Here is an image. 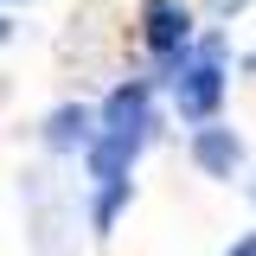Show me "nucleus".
<instances>
[{"label":"nucleus","mask_w":256,"mask_h":256,"mask_svg":"<svg viewBox=\"0 0 256 256\" xmlns=\"http://www.w3.org/2000/svg\"><path fill=\"white\" fill-rule=\"evenodd\" d=\"M244 70H256V52H250V58H244Z\"/></svg>","instance_id":"6e6552de"},{"label":"nucleus","mask_w":256,"mask_h":256,"mask_svg":"<svg viewBox=\"0 0 256 256\" xmlns=\"http://www.w3.org/2000/svg\"><path fill=\"white\" fill-rule=\"evenodd\" d=\"M192 38H198V26H192L186 0H148V6H141V45H148L160 64H173Z\"/></svg>","instance_id":"f03ea898"},{"label":"nucleus","mask_w":256,"mask_h":256,"mask_svg":"<svg viewBox=\"0 0 256 256\" xmlns=\"http://www.w3.org/2000/svg\"><path fill=\"white\" fill-rule=\"evenodd\" d=\"M205 6H212L218 20H230V13H237V6H250V0H205Z\"/></svg>","instance_id":"423d86ee"},{"label":"nucleus","mask_w":256,"mask_h":256,"mask_svg":"<svg viewBox=\"0 0 256 256\" xmlns=\"http://www.w3.org/2000/svg\"><path fill=\"white\" fill-rule=\"evenodd\" d=\"M192 166H198L205 180H230V173L244 166V141H237V134H230L224 122L192 128Z\"/></svg>","instance_id":"7ed1b4c3"},{"label":"nucleus","mask_w":256,"mask_h":256,"mask_svg":"<svg viewBox=\"0 0 256 256\" xmlns=\"http://www.w3.org/2000/svg\"><path fill=\"white\" fill-rule=\"evenodd\" d=\"M224 256H256V230H244V237H237V244H230Z\"/></svg>","instance_id":"39448f33"},{"label":"nucleus","mask_w":256,"mask_h":256,"mask_svg":"<svg viewBox=\"0 0 256 256\" xmlns=\"http://www.w3.org/2000/svg\"><path fill=\"white\" fill-rule=\"evenodd\" d=\"M224 32H198L186 52L173 64H160V84L173 90V109H180V122L192 128H205V122H218V102H224Z\"/></svg>","instance_id":"f257e3e1"},{"label":"nucleus","mask_w":256,"mask_h":256,"mask_svg":"<svg viewBox=\"0 0 256 256\" xmlns=\"http://www.w3.org/2000/svg\"><path fill=\"white\" fill-rule=\"evenodd\" d=\"M90 141H96V109L58 102V109L45 116V148H52V154H84Z\"/></svg>","instance_id":"20e7f679"},{"label":"nucleus","mask_w":256,"mask_h":256,"mask_svg":"<svg viewBox=\"0 0 256 256\" xmlns=\"http://www.w3.org/2000/svg\"><path fill=\"white\" fill-rule=\"evenodd\" d=\"M6 38H13V20H6V13H0V45H6Z\"/></svg>","instance_id":"0eeeda50"}]
</instances>
